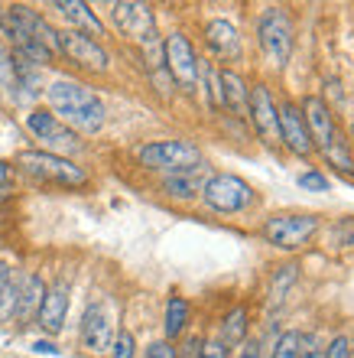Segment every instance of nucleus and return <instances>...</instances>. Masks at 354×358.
Here are the masks:
<instances>
[{
  "label": "nucleus",
  "instance_id": "obj_1",
  "mask_svg": "<svg viewBox=\"0 0 354 358\" xmlns=\"http://www.w3.org/2000/svg\"><path fill=\"white\" fill-rule=\"evenodd\" d=\"M46 108L56 114L59 121L72 127L78 137H94L108 124V104L101 94L75 78H52L46 85Z\"/></svg>",
  "mask_w": 354,
  "mask_h": 358
},
{
  "label": "nucleus",
  "instance_id": "obj_2",
  "mask_svg": "<svg viewBox=\"0 0 354 358\" xmlns=\"http://www.w3.org/2000/svg\"><path fill=\"white\" fill-rule=\"evenodd\" d=\"M13 170L29 176L33 182H43V186H56V189H84L91 182L88 170L78 166L68 157H56V153H46L33 147V150H20L13 157Z\"/></svg>",
  "mask_w": 354,
  "mask_h": 358
},
{
  "label": "nucleus",
  "instance_id": "obj_3",
  "mask_svg": "<svg viewBox=\"0 0 354 358\" xmlns=\"http://www.w3.org/2000/svg\"><path fill=\"white\" fill-rule=\"evenodd\" d=\"M137 166L147 173H156L159 179L172 176V173L192 170L198 163H205L196 141H182V137H163V141H147L133 150Z\"/></svg>",
  "mask_w": 354,
  "mask_h": 358
},
{
  "label": "nucleus",
  "instance_id": "obj_4",
  "mask_svg": "<svg viewBox=\"0 0 354 358\" xmlns=\"http://www.w3.org/2000/svg\"><path fill=\"white\" fill-rule=\"evenodd\" d=\"M23 127H27L29 137L39 143V150H46V153H56V157H68V160H75V157L84 150L82 137H78L72 127H66V124L59 121L46 104H33V108L27 111V117H23Z\"/></svg>",
  "mask_w": 354,
  "mask_h": 358
},
{
  "label": "nucleus",
  "instance_id": "obj_5",
  "mask_svg": "<svg viewBox=\"0 0 354 358\" xmlns=\"http://www.w3.org/2000/svg\"><path fill=\"white\" fill-rule=\"evenodd\" d=\"M322 218L316 212H276L260 225V238L276 251H302L318 235Z\"/></svg>",
  "mask_w": 354,
  "mask_h": 358
},
{
  "label": "nucleus",
  "instance_id": "obj_6",
  "mask_svg": "<svg viewBox=\"0 0 354 358\" xmlns=\"http://www.w3.org/2000/svg\"><path fill=\"white\" fill-rule=\"evenodd\" d=\"M208 212L214 215H241L257 202V192L247 179L237 173H212L208 182L202 186V199H198Z\"/></svg>",
  "mask_w": 354,
  "mask_h": 358
},
{
  "label": "nucleus",
  "instance_id": "obj_7",
  "mask_svg": "<svg viewBox=\"0 0 354 358\" xmlns=\"http://www.w3.org/2000/svg\"><path fill=\"white\" fill-rule=\"evenodd\" d=\"M293 20L286 17V10L270 7L263 10L257 20V49H260L263 62L270 69H286L289 56H293Z\"/></svg>",
  "mask_w": 354,
  "mask_h": 358
},
{
  "label": "nucleus",
  "instance_id": "obj_8",
  "mask_svg": "<svg viewBox=\"0 0 354 358\" xmlns=\"http://www.w3.org/2000/svg\"><path fill=\"white\" fill-rule=\"evenodd\" d=\"M163 66H166L169 78L179 92L198 94V72H202V56L196 52L192 39L182 29H172L169 36H163Z\"/></svg>",
  "mask_w": 354,
  "mask_h": 358
},
{
  "label": "nucleus",
  "instance_id": "obj_9",
  "mask_svg": "<svg viewBox=\"0 0 354 358\" xmlns=\"http://www.w3.org/2000/svg\"><path fill=\"white\" fill-rule=\"evenodd\" d=\"M111 23L124 39L137 43L140 49L159 43L156 13H153L149 3H140V0H117V3H111Z\"/></svg>",
  "mask_w": 354,
  "mask_h": 358
},
{
  "label": "nucleus",
  "instance_id": "obj_10",
  "mask_svg": "<svg viewBox=\"0 0 354 358\" xmlns=\"http://www.w3.org/2000/svg\"><path fill=\"white\" fill-rule=\"evenodd\" d=\"M247 121L263 147L276 150L280 147V101L267 82H253L247 98Z\"/></svg>",
  "mask_w": 354,
  "mask_h": 358
},
{
  "label": "nucleus",
  "instance_id": "obj_11",
  "mask_svg": "<svg viewBox=\"0 0 354 358\" xmlns=\"http://www.w3.org/2000/svg\"><path fill=\"white\" fill-rule=\"evenodd\" d=\"M59 59L91 76H104L111 69V52L104 49L101 39L84 36L78 29H59Z\"/></svg>",
  "mask_w": 354,
  "mask_h": 358
},
{
  "label": "nucleus",
  "instance_id": "obj_12",
  "mask_svg": "<svg viewBox=\"0 0 354 358\" xmlns=\"http://www.w3.org/2000/svg\"><path fill=\"white\" fill-rule=\"evenodd\" d=\"M114 332H117V326H114L111 306L101 300L88 303L82 313V322H78V345L88 355H108V349H111V342H114Z\"/></svg>",
  "mask_w": 354,
  "mask_h": 358
},
{
  "label": "nucleus",
  "instance_id": "obj_13",
  "mask_svg": "<svg viewBox=\"0 0 354 358\" xmlns=\"http://www.w3.org/2000/svg\"><path fill=\"white\" fill-rule=\"evenodd\" d=\"M299 111L306 117V127H309V137H312V147L318 153H325L332 147V141L338 137V121L332 114V104L322 98V94H306Z\"/></svg>",
  "mask_w": 354,
  "mask_h": 358
},
{
  "label": "nucleus",
  "instance_id": "obj_14",
  "mask_svg": "<svg viewBox=\"0 0 354 358\" xmlns=\"http://www.w3.org/2000/svg\"><path fill=\"white\" fill-rule=\"evenodd\" d=\"M68 306H72V287H68L66 277H59V280H52L46 287V300H43V310L36 316V326L46 336H59L66 329Z\"/></svg>",
  "mask_w": 354,
  "mask_h": 358
},
{
  "label": "nucleus",
  "instance_id": "obj_15",
  "mask_svg": "<svg viewBox=\"0 0 354 358\" xmlns=\"http://www.w3.org/2000/svg\"><path fill=\"white\" fill-rule=\"evenodd\" d=\"M46 287L49 283L39 271L20 273V296H17V313H13V326L17 329L36 326V316L43 310V300H46Z\"/></svg>",
  "mask_w": 354,
  "mask_h": 358
},
{
  "label": "nucleus",
  "instance_id": "obj_16",
  "mask_svg": "<svg viewBox=\"0 0 354 358\" xmlns=\"http://www.w3.org/2000/svg\"><path fill=\"white\" fill-rule=\"evenodd\" d=\"M280 147H286L293 157H312V137H309L306 117L299 111L296 101H283L280 104Z\"/></svg>",
  "mask_w": 354,
  "mask_h": 358
},
{
  "label": "nucleus",
  "instance_id": "obj_17",
  "mask_svg": "<svg viewBox=\"0 0 354 358\" xmlns=\"http://www.w3.org/2000/svg\"><path fill=\"white\" fill-rule=\"evenodd\" d=\"M212 176V166L208 163H198L192 170H182V173H172V176H163L159 179V192L172 202H198L202 199V186L208 182Z\"/></svg>",
  "mask_w": 354,
  "mask_h": 358
},
{
  "label": "nucleus",
  "instance_id": "obj_18",
  "mask_svg": "<svg viewBox=\"0 0 354 358\" xmlns=\"http://www.w3.org/2000/svg\"><path fill=\"white\" fill-rule=\"evenodd\" d=\"M205 46L218 62H241V56H244L241 33H237V27H234L231 20H224V17H214L205 23Z\"/></svg>",
  "mask_w": 354,
  "mask_h": 358
},
{
  "label": "nucleus",
  "instance_id": "obj_19",
  "mask_svg": "<svg viewBox=\"0 0 354 358\" xmlns=\"http://www.w3.org/2000/svg\"><path fill=\"white\" fill-rule=\"evenodd\" d=\"M49 10H56L59 17L66 20L68 23L66 29H78V33H84V36H91V39L108 36L104 20L98 17L91 10V3H84V0H56V3H49Z\"/></svg>",
  "mask_w": 354,
  "mask_h": 358
},
{
  "label": "nucleus",
  "instance_id": "obj_20",
  "mask_svg": "<svg viewBox=\"0 0 354 358\" xmlns=\"http://www.w3.org/2000/svg\"><path fill=\"white\" fill-rule=\"evenodd\" d=\"M192 326V303L182 293H169L163 303V339L176 345Z\"/></svg>",
  "mask_w": 354,
  "mask_h": 358
},
{
  "label": "nucleus",
  "instance_id": "obj_21",
  "mask_svg": "<svg viewBox=\"0 0 354 358\" xmlns=\"http://www.w3.org/2000/svg\"><path fill=\"white\" fill-rule=\"evenodd\" d=\"M218 82H221V98L224 111H231L234 117H247V98H251V82L231 66L218 69Z\"/></svg>",
  "mask_w": 354,
  "mask_h": 358
},
{
  "label": "nucleus",
  "instance_id": "obj_22",
  "mask_svg": "<svg viewBox=\"0 0 354 358\" xmlns=\"http://www.w3.org/2000/svg\"><path fill=\"white\" fill-rule=\"evenodd\" d=\"M247 329H251V310H247L244 303H237V306H231V310L221 316V322H218V339H221L228 349H237V345L247 342Z\"/></svg>",
  "mask_w": 354,
  "mask_h": 358
},
{
  "label": "nucleus",
  "instance_id": "obj_23",
  "mask_svg": "<svg viewBox=\"0 0 354 358\" xmlns=\"http://www.w3.org/2000/svg\"><path fill=\"white\" fill-rule=\"evenodd\" d=\"M20 296V273L13 271L10 261H0V326H13Z\"/></svg>",
  "mask_w": 354,
  "mask_h": 358
},
{
  "label": "nucleus",
  "instance_id": "obj_24",
  "mask_svg": "<svg viewBox=\"0 0 354 358\" xmlns=\"http://www.w3.org/2000/svg\"><path fill=\"white\" fill-rule=\"evenodd\" d=\"M296 264H283L273 271V280H270V290H267V310H280L286 303L293 283H296Z\"/></svg>",
  "mask_w": 354,
  "mask_h": 358
},
{
  "label": "nucleus",
  "instance_id": "obj_25",
  "mask_svg": "<svg viewBox=\"0 0 354 358\" xmlns=\"http://www.w3.org/2000/svg\"><path fill=\"white\" fill-rule=\"evenodd\" d=\"M322 157H325L328 166H335L341 176H351L354 179V147H351V141H348L341 131H338V137L332 141V147H328Z\"/></svg>",
  "mask_w": 354,
  "mask_h": 358
},
{
  "label": "nucleus",
  "instance_id": "obj_26",
  "mask_svg": "<svg viewBox=\"0 0 354 358\" xmlns=\"http://www.w3.org/2000/svg\"><path fill=\"white\" fill-rule=\"evenodd\" d=\"M198 92L205 94V104L212 111H221L224 98H221V82H218V66L202 59V72H198Z\"/></svg>",
  "mask_w": 354,
  "mask_h": 358
},
{
  "label": "nucleus",
  "instance_id": "obj_27",
  "mask_svg": "<svg viewBox=\"0 0 354 358\" xmlns=\"http://www.w3.org/2000/svg\"><path fill=\"white\" fill-rule=\"evenodd\" d=\"M0 98L20 104V94H17V76H13V56L10 49L0 43Z\"/></svg>",
  "mask_w": 354,
  "mask_h": 358
},
{
  "label": "nucleus",
  "instance_id": "obj_28",
  "mask_svg": "<svg viewBox=\"0 0 354 358\" xmlns=\"http://www.w3.org/2000/svg\"><path fill=\"white\" fill-rule=\"evenodd\" d=\"M302 342H306V332H299V329L280 332L270 349V358H299L302 355Z\"/></svg>",
  "mask_w": 354,
  "mask_h": 358
},
{
  "label": "nucleus",
  "instance_id": "obj_29",
  "mask_svg": "<svg viewBox=\"0 0 354 358\" xmlns=\"http://www.w3.org/2000/svg\"><path fill=\"white\" fill-rule=\"evenodd\" d=\"M108 358H137V336L131 329H117L114 332V342L108 349Z\"/></svg>",
  "mask_w": 354,
  "mask_h": 358
},
{
  "label": "nucleus",
  "instance_id": "obj_30",
  "mask_svg": "<svg viewBox=\"0 0 354 358\" xmlns=\"http://www.w3.org/2000/svg\"><path fill=\"white\" fill-rule=\"evenodd\" d=\"M296 182H299V189H306V192H328V186H332L325 173H318V170L299 173Z\"/></svg>",
  "mask_w": 354,
  "mask_h": 358
},
{
  "label": "nucleus",
  "instance_id": "obj_31",
  "mask_svg": "<svg viewBox=\"0 0 354 358\" xmlns=\"http://www.w3.org/2000/svg\"><path fill=\"white\" fill-rule=\"evenodd\" d=\"M332 241L338 248H354V218H338L335 231H332Z\"/></svg>",
  "mask_w": 354,
  "mask_h": 358
},
{
  "label": "nucleus",
  "instance_id": "obj_32",
  "mask_svg": "<svg viewBox=\"0 0 354 358\" xmlns=\"http://www.w3.org/2000/svg\"><path fill=\"white\" fill-rule=\"evenodd\" d=\"M198 352H202V336L186 332V336L179 339V345H176V358H198Z\"/></svg>",
  "mask_w": 354,
  "mask_h": 358
},
{
  "label": "nucleus",
  "instance_id": "obj_33",
  "mask_svg": "<svg viewBox=\"0 0 354 358\" xmlns=\"http://www.w3.org/2000/svg\"><path fill=\"white\" fill-rule=\"evenodd\" d=\"M198 358H231V349H228L218 336H208V339H202V352H198Z\"/></svg>",
  "mask_w": 354,
  "mask_h": 358
},
{
  "label": "nucleus",
  "instance_id": "obj_34",
  "mask_svg": "<svg viewBox=\"0 0 354 358\" xmlns=\"http://www.w3.org/2000/svg\"><path fill=\"white\" fill-rule=\"evenodd\" d=\"M325 358H351V339L348 336H335L325 345Z\"/></svg>",
  "mask_w": 354,
  "mask_h": 358
},
{
  "label": "nucleus",
  "instance_id": "obj_35",
  "mask_svg": "<svg viewBox=\"0 0 354 358\" xmlns=\"http://www.w3.org/2000/svg\"><path fill=\"white\" fill-rule=\"evenodd\" d=\"M143 358H176V345L166 342V339H156V342H149L147 345Z\"/></svg>",
  "mask_w": 354,
  "mask_h": 358
},
{
  "label": "nucleus",
  "instance_id": "obj_36",
  "mask_svg": "<svg viewBox=\"0 0 354 358\" xmlns=\"http://www.w3.org/2000/svg\"><path fill=\"white\" fill-rule=\"evenodd\" d=\"M299 358H325V345H318L316 336H306V342H302V355Z\"/></svg>",
  "mask_w": 354,
  "mask_h": 358
},
{
  "label": "nucleus",
  "instance_id": "obj_37",
  "mask_svg": "<svg viewBox=\"0 0 354 358\" xmlns=\"http://www.w3.org/2000/svg\"><path fill=\"white\" fill-rule=\"evenodd\" d=\"M13 179H17V170H13V163L0 160V189H10V186H13Z\"/></svg>",
  "mask_w": 354,
  "mask_h": 358
},
{
  "label": "nucleus",
  "instance_id": "obj_38",
  "mask_svg": "<svg viewBox=\"0 0 354 358\" xmlns=\"http://www.w3.org/2000/svg\"><path fill=\"white\" fill-rule=\"evenodd\" d=\"M33 352L36 355H59V345L52 339H36L33 342Z\"/></svg>",
  "mask_w": 354,
  "mask_h": 358
},
{
  "label": "nucleus",
  "instance_id": "obj_39",
  "mask_svg": "<svg viewBox=\"0 0 354 358\" xmlns=\"http://www.w3.org/2000/svg\"><path fill=\"white\" fill-rule=\"evenodd\" d=\"M237 358H263L260 355V345H257V342H244L241 352H237Z\"/></svg>",
  "mask_w": 354,
  "mask_h": 358
},
{
  "label": "nucleus",
  "instance_id": "obj_40",
  "mask_svg": "<svg viewBox=\"0 0 354 358\" xmlns=\"http://www.w3.org/2000/svg\"><path fill=\"white\" fill-rule=\"evenodd\" d=\"M348 141H351V147H354V121H351V134H348Z\"/></svg>",
  "mask_w": 354,
  "mask_h": 358
},
{
  "label": "nucleus",
  "instance_id": "obj_41",
  "mask_svg": "<svg viewBox=\"0 0 354 358\" xmlns=\"http://www.w3.org/2000/svg\"><path fill=\"white\" fill-rule=\"evenodd\" d=\"M3 10H7V3H0V17H3Z\"/></svg>",
  "mask_w": 354,
  "mask_h": 358
},
{
  "label": "nucleus",
  "instance_id": "obj_42",
  "mask_svg": "<svg viewBox=\"0 0 354 358\" xmlns=\"http://www.w3.org/2000/svg\"><path fill=\"white\" fill-rule=\"evenodd\" d=\"M351 358H354V339H351Z\"/></svg>",
  "mask_w": 354,
  "mask_h": 358
}]
</instances>
